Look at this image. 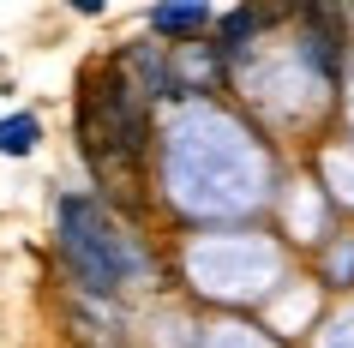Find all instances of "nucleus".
<instances>
[{"label": "nucleus", "mask_w": 354, "mask_h": 348, "mask_svg": "<svg viewBox=\"0 0 354 348\" xmlns=\"http://www.w3.org/2000/svg\"><path fill=\"white\" fill-rule=\"evenodd\" d=\"M60 246H66V264H73L91 289H120V276L138 264L132 246L114 235V222L102 217L96 204H84V199H73L60 210Z\"/></svg>", "instance_id": "1"}, {"label": "nucleus", "mask_w": 354, "mask_h": 348, "mask_svg": "<svg viewBox=\"0 0 354 348\" xmlns=\"http://www.w3.org/2000/svg\"><path fill=\"white\" fill-rule=\"evenodd\" d=\"M205 24H210V6H156V12H150V30H168V37L205 30Z\"/></svg>", "instance_id": "3"}, {"label": "nucleus", "mask_w": 354, "mask_h": 348, "mask_svg": "<svg viewBox=\"0 0 354 348\" xmlns=\"http://www.w3.org/2000/svg\"><path fill=\"white\" fill-rule=\"evenodd\" d=\"M42 138L37 114H12V120H0V156H30Z\"/></svg>", "instance_id": "2"}, {"label": "nucleus", "mask_w": 354, "mask_h": 348, "mask_svg": "<svg viewBox=\"0 0 354 348\" xmlns=\"http://www.w3.org/2000/svg\"><path fill=\"white\" fill-rule=\"evenodd\" d=\"M252 37V12H228L223 19V42H228V55H234V42Z\"/></svg>", "instance_id": "4"}]
</instances>
